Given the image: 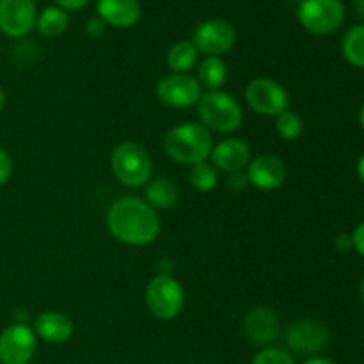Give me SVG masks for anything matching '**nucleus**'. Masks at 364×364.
Here are the masks:
<instances>
[{"mask_svg": "<svg viewBox=\"0 0 364 364\" xmlns=\"http://www.w3.org/2000/svg\"><path fill=\"white\" fill-rule=\"evenodd\" d=\"M359 124H361V128L364 130V105H363V109L359 110Z\"/></svg>", "mask_w": 364, "mask_h": 364, "instance_id": "c9c22d12", "label": "nucleus"}, {"mask_svg": "<svg viewBox=\"0 0 364 364\" xmlns=\"http://www.w3.org/2000/svg\"><path fill=\"white\" fill-rule=\"evenodd\" d=\"M107 228L119 242L134 247L153 244L160 233V217L142 199L119 198L107 210Z\"/></svg>", "mask_w": 364, "mask_h": 364, "instance_id": "f257e3e1", "label": "nucleus"}, {"mask_svg": "<svg viewBox=\"0 0 364 364\" xmlns=\"http://www.w3.org/2000/svg\"><path fill=\"white\" fill-rule=\"evenodd\" d=\"M352 242H354V249L364 258V223L359 224L352 233Z\"/></svg>", "mask_w": 364, "mask_h": 364, "instance_id": "c85d7f7f", "label": "nucleus"}, {"mask_svg": "<svg viewBox=\"0 0 364 364\" xmlns=\"http://www.w3.org/2000/svg\"><path fill=\"white\" fill-rule=\"evenodd\" d=\"M105 28H107V23L98 16L89 18L87 25H85V31H87V34L92 36V38H100V36L105 32Z\"/></svg>", "mask_w": 364, "mask_h": 364, "instance_id": "bb28decb", "label": "nucleus"}, {"mask_svg": "<svg viewBox=\"0 0 364 364\" xmlns=\"http://www.w3.org/2000/svg\"><path fill=\"white\" fill-rule=\"evenodd\" d=\"M36 348L38 336L23 322L13 323L0 333V364H28Z\"/></svg>", "mask_w": 364, "mask_h": 364, "instance_id": "9d476101", "label": "nucleus"}, {"mask_svg": "<svg viewBox=\"0 0 364 364\" xmlns=\"http://www.w3.org/2000/svg\"><path fill=\"white\" fill-rule=\"evenodd\" d=\"M96 13L110 27L128 28L137 23L142 9L139 0H96Z\"/></svg>", "mask_w": 364, "mask_h": 364, "instance_id": "dca6fc26", "label": "nucleus"}, {"mask_svg": "<svg viewBox=\"0 0 364 364\" xmlns=\"http://www.w3.org/2000/svg\"><path fill=\"white\" fill-rule=\"evenodd\" d=\"M343 57L355 68H364V25H354L341 41Z\"/></svg>", "mask_w": 364, "mask_h": 364, "instance_id": "4be33fe9", "label": "nucleus"}, {"mask_svg": "<svg viewBox=\"0 0 364 364\" xmlns=\"http://www.w3.org/2000/svg\"><path fill=\"white\" fill-rule=\"evenodd\" d=\"M358 174H359V178H361V181L364 183V155L361 156V159H359V162H358Z\"/></svg>", "mask_w": 364, "mask_h": 364, "instance_id": "473e14b6", "label": "nucleus"}, {"mask_svg": "<svg viewBox=\"0 0 364 364\" xmlns=\"http://www.w3.org/2000/svg\"><path fill=\"white\" fill-rule=\"evenodd\" d=\"M180 192L178 187L167 178H159L146 185V203L155 210H169L176 206Z\"/></svg>", "mask_w": 364, "mask_h": 364, "instance_id": "a211bd4d", "label": "nucleus"}, {"mask_svg": "<svg viewBox=\"0 0 364 364\" xmlns=\"http://www.w3.org/2000/svg\"><path fill=\"white\" fill-rule=\"evenodd\" d=\"M336 247L340 249V251L347 252L350 251V249H354V242H352V235H338L336 237Z\"/></svg>", "mask_w": 364, "mask_h": 364, "instance_id": "c756f323", "label": "nucleus"}, {"mask_svg": "<svg viewBox=\"0 0 364 364\" xmlns=\"http://www.w3.org/2000/svg\"><path fill=\"white\" fill-rule=\"evenodd\" d=\"M302 130H304V121L297 112L284 110L276 117V132L284 141H295L301 137Z\"/></svg>", "mask_w": 364, "mask_h": 364, "instance_id": "b1692460", "label": "nucleus"}, {"mask_svg": "<svg viewBox=\"0 0 364 364\" xmlns=\"http://www.w3.org/2000/svg\"><path fill=\"white\" fill-rule=\"evenodd\" d=\"M251 162V148L242 139H224L215 144L210 153V164L217 171L235 174L242 173Z\"/></svg>", "mask_w": 364, "mask_h": 364, "instance_id": "4468645a", "label": "nucleus"}, {"mask_svg": "<svg viewBox=\"0 0 364 364\" xmlns=\"http://www.w3.org/2000/svg\"><path fill=\"white\" fill-rule=\"evenodd\" d=\"M110 167L117 181L127 187L139 188L151 181L153 160L139 142L124 141L110 153Z\"/></svg>", "mask_w": 364, "mask_h": 364, "instance_id": "20e7f679", "label": "nucleus"}, {"mask_svg": "<svg viewBox=\"0 0 364 364\" xmlns=\"http://www.w3.org/2000/svg\"><path fill=\"white\" fill-rule=\"evenodd\" d=\"M198 114L203 127L217 134H233L244 121L240 103L226 91L203 92L198 103Z\"/></svg>", "mask_w": 364, "mask_h": 364, "instance_id": "7ed1b4c3", "label": "nucleus"}, {"mask_svg": "<svg viewBox=\"0 0 364 364\" xmlns=\"http://www.w3.org/2000/svg\"><path fill=\"white\" fill-rule=\"evenodd\" d=\"M244 333L252 343L270 345L279 338L281 323L276 313L269 308H255L245 315Z\"/></svg>", "mask_w": 364, "mask_h": 364, "instance_id": "2eb2a0df", "label": "nucleus"}, {"mask_svg": "<svg viewBox=\"0 0 364 364\" xmlns=\"http://www.w3.org/2000/svg\"><path fill=\"white\" fill-rule=\"evenodd\" d=\"M213 148L212 132L201 123H180L171 128L164 137V151L181 166H194L210 159Z\"/></svg>", "mask_w": 364, "mask_h": 364, "instance_id": "f03ea898", "label": "nucleus"}, {"mask_svg": "<svg viewBox=\"0 0 364 364\" xmlns=\"http://www.w3.org/2000/svg\"><path fill=\"white\" fill-rule=\"evenodd\" d=\"M247 180L259 191H276L287 180V164L276 155H258L247 166Z\"/></svg>", "mask_w": 364, "mask_h": 364, "instance_id": "ddd939ff", "label": "nucleus"}, {"mask_svg": "<svg viewBox=\"0 0 364 364\" xmlns=\"http://www.w3.org/2000/svg\"><path fill=\"white\" fill-rule=\"evenodd\" d=\"M245 102L259 116L277 117L290 107V95L272 78H255L245 87Z\"/></svg>", "mask_w": 364, "mask_h": 364, "instance_id": "0eeeda50", "label": "nucleus"}, {"mask_svg": "<svg viewBox=\"0 0 364 364\" xmlns=\"http://www.w3.org/2000/svg\"><path fill=\"white\" fill-rule=\"evenodd\" d=\"M327 329L311 318L299 320L287 331V345L297 355H311L327 345Z\"/></svg>", "mask_w": 364, "mask_h": 364, "instance_id": "f8f14e48", "label": "nucleus"}, {"mask_svg": "<svg viewBox=\"0 0 364 364\" xmlns=\"http://www.w3.org/2000/svg\"><path fill=\"white\" fill-rule=\"evenodd\" d=\"M4 105H6V92H4V89L0 87V112L4 110Z\"/></svg>", "mask_w": 364, "mask_h": 364, "instance_id": "f704fd0d", "label": "nucleus"}, {"mask_svg": "<svg viewBox=\"0 0 364 364\" xmlns=\"http://www.w3.org/2000/svg\"><path fill=\"white\" fill-rule=\"evenodd\" d=\"M191 41L194 43L198 52L205 53L206 57H219L233 48L237 43V32L230 21L223 18H212L194 28Z\"/></svg>", "mask_w": 364, "mask_h": 364, "instance_id": "1a4fd4ad", "label": "nucleus"}, {"mask_svg": "<svg viewBox=\"0 0 364 364\" xmlns=\"http://www.w3.org/2000/svg\"><path fill=\"white\" fill-rule=\"evenodd\" d=\"M34 0H0V31L9 38H23L36 27Z\"/></svg>", "mask_w": 364, "mask_h": 364, "instance_id": "9b49d317", "label": "nucleus"}, {"mask_svg": "<svg viewBox=\"0 0 364 364\" xmlns=\"http://www.w3.org/2000/svg\"><path fill=\"white\" fill-rule=\"evenodd\" d=\"M146 306L155 318H176L185 306L183 287L169 274L151 277L146 287Z\"/></svg>", "mask_w": 364, "mask_h": 364, "instance_id": "39448f33", "label": "nucleus"}, {"mask_svg": "<svg viewBox=\"0 0 364 364\" xmlns=\"http://www.w3.org/2000/svg\"><path fill=\"white\" fill-rule=\"evenodd\" d=\"M199 52L192 41H178L167 52V66L173 73H188L198 63Z\"/></svg>", "mask_w": 364, "mask_h": 364, "instance_id": "aec40b11", "label": "nucleus"}, {"mask_svg": "<svg viewBox=\"0 0 364 364\" xmlns=\"http://www.w3.org/2000/svg\"><path fill=\"white\" fill-rule=\"evenodd\" d=\"M11 174H13V160H11L9 153L0 146V187L9 181Z\"/></svg>", "mask_w": 364, "mask_h": 364, "instance_id": "a878e982", "label": "nucleus"}, {"mask_svg": "<svg viewBox=\"0 0 364 364\" xmlns=\"http://www.w3.org/2000/svg\"><path fill=\"white\" fill-rule=\"evenodd\" d=\"M53 2L57 4V7H60V9H64L68 13V11L82 9V7L87 6L91 0H53Z\"/></svg>", "mask_w": 364, "mask_h": 364, "instance_id": "cd10ccee", "label": "nucleus"}, {"mask_svg": "<svg viewBox=\"0 0 364 364\" xmlns=\"http://www.w3.org/2000/svg\"><path fill=\"white\" fill-rule=\"evenodd\" d=\"M155 92L159 102L169 109H191L201 100L203 87L194 75L171 73L160 78Z\"/></svg>", "mask_w": 364, "mask_h": 364, "instance_id": "6e6552de", "label": "nucleus"}, {"mask_svg": "<svg viewBox=\"0 0 364 364\" xmlns=\"http://www.w3.org/2000/svg\"><path fill=\"white\" fill-rule=\"evenodd\" d=\"M206 91H220L228 78V66L220 57H205L198 68V77H196Z\"/></svg>", "mask_w": 364, "mask_h": 364, "instance_id": "6ab92c4d", "label": "nucleus"}, {"mask_svg": "<svg viewBox=\"0 0 364 364\" xmlns=\"http://www.w3.org/2000/svg\"><path fill=\"white\" fill-rule=\"evenodd\" d=\"M34 333L46 343H66L73 336V322L60 311H43L34 320Z\"/></svg>", "mask_w": 364, "mask_h": 364, "instance_id": "f3484780", "label": "nucleus"}, {"mask_svg": "<svg viewBox=\"0 0 364 364\" xmlns=\"http://www.w3.org/2000/svg\"><path fill=\"white\" fill-rule=\"evenodd\" d=\"M188 181H191L192 187L198 192H210L217 187L219 183V174H217V169L205 160V162L194 164L188 171Z\"/></svg>", "mask_w": 364, "mask_h": 364, "instance_id": "5701e85b", "label": "nucleus"}, {"mask_svg": "<svg viewBox=\"0 0 364 364\" xmlns=\"http://www.w3.org/2000/svg\"><path fill=\"white\" fill-rule=\"evenodd\" d=\"M251 364H295V359L283 348L267 347L252 358Z\"/></svg>", "mask_w": 364, "mask_h": 364, "instance_id": "393cba45", "label": "nucleus"}, {"mask_svg": "<svg viewBox=\"0 0 364 364\" xmlns=\"http://www.w3.org/2000/svg\"><path fill=\"white\" fill-rule=\"evenodd\" d=\"M359 297H361V304L364 308V276H363L361 283H359Z\"/></svg>", "mask_w": 364, "mask_h": 364, "instance_id": "72a5a7b5", "label": "nucleus"}, {"mask_svg": "<svg viewBox=\"0 0 364 364\" xmlns=\"http://www.w3.org/2000/svg\"><path fill=\"white\" fill-rule=\"evenodd\" d=\"M36 27L46 38H57V36L64 34L66 28L70 27V18H68V13L64 9L57 6H50L45 7L38 14Z\"/></svg>", "mask_w": 364, "mask_h": 364, "instance_id": "412c9836", "label": "nucleus"}, {"mask_svg": "<svg viewBox=\"0 0 364 364\" xmlns=\"http://www.w3.org/2000/svg\"><path fill=\"white\" fill-rule=\"evenodd\" d=\"M302 364H336V363L331 361V359L327 358H318V355H316V358H309L308 361H304Z\"/></svg>", "mask_w": 364, "mask_h": 364, "instance_id": "7c9ffc66", "label": "nucleus"}, {"mask_svg": "<svg viewBox=\"0 0 364 364\" xmlns=\"http://www.w3.org/2000/svg\"><path fill=\"white\" fill-rule=\"evenodd\" d=\"M297 18L311 34L327 36L341 27L345 7L341 0H302L297 7Z\"/></svg>", "mask_w": 364, "mask_h": 364, "instance_id": "423d86ee", "label": "nucleus"}, {"mask_svg": "<svg viewBox=\"0 0 364 364\" xmlns=\"http://www.w3.org/2000/svg\"><path fill=\"white\" fill-rule=\"evenodd\" d=\"M352 2H354V9L358 11L359 16L364 20V0H352Z\"/></svg>", "mask_w": 364, "mask_h": 364, "instance_id": "2f4dec72", "label": "nucleus"}]
</instances>
